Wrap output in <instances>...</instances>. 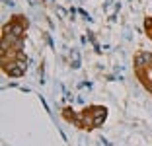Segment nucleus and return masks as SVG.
I'll use <instances>...</instances> for the list:
<instances>
[{"label": "nucleus", "mask_w": 152, "mask_h": 146, "mask_svg": "<svg viewBox=\"0 0 152 146\" xmlns=\"http://www.w3.org/2000/svg\"><path fill=\"white\" fill-rule=\"evenodd\" d=\"M134 74L140 80V84L152 93V53L148 51H139L133 58Z\"/></svg>", "instance_id": "obj_3"}, {"label": "nucleus", "mask_w": 152, "mask_h": 146, "mask_svg": "<svg viewBox=\"0 0 152 146\" xmlns=\"http://www.w3.org/2000/svg\"><path fill=\"white\" fill-rule=\"evenodd\" d=\"M63 117L82 131H94V128L102 127V123L107 119V109L102 105L88 107L82 113H74L72 109H63Z\"/></svg>", "instance_id": "obj_2"}, {"label": "nucleus", "mask_w": 152, "mask_h": 146, "mask_svg": "<svg viewBox=\"0 0 152 146\" xmlns=\"http://www.w3.org/2000/svg\"><path fill=\"white\" fill-rule=\"evenodd\" d=\"M27 22L23 16H12L2 29V68L8 76L20 78L26 74L27 57L23 55Z\"/></svg>", "instance_id": "obj_1"}, {"label": "nucleus", "mask_w": 152, "mask_h": 146, "mask_svg": "<svg viewBox=\"0 0 152 146\" xmlns=\"http://www.w3.org/2000/svg\"><path fill=\"white\" fill-rule=\"evenodd\" d=\"M144 31H146V35L152 39V18H150V16L144 20Z\"/></svg>", "instance_id": "obj_4"}]
</instances>
